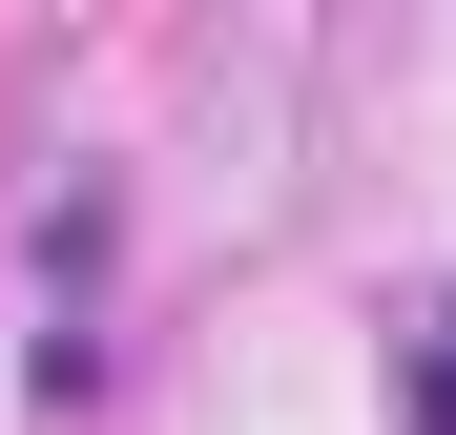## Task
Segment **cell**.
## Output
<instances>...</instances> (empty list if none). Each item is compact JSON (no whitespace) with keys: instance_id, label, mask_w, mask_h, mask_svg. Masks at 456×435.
I'll list each match as a JSON object with an SVG mask.
<instances>
[{"instance_id":"obj_1","label":"cell","mask_w":456,"mask_h":435,"mask_svg":"<svg viewBox=\"0 0 456 435\" xmlns=\"http://www.w3.org/2000/svg\"><path fill=\"white\" fill-rule=\"evenodd\" d=\"M415 435H456V290H436V332H415Z\"/></svg>"}]
</instances>
